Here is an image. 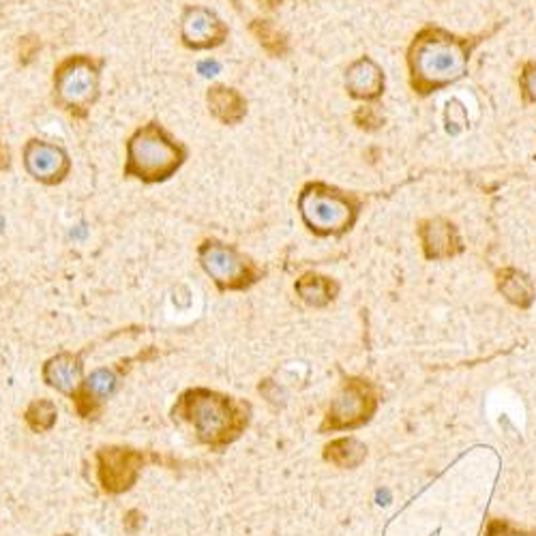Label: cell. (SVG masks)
<instances>
[{"instance_id":"cell-18","label":"cell","mask_w":536,"mask_h":536,"mask_svg":"<svg viewBox=\"0 0 536 536\" xmlns=\"http://www.w3.org/2000/svg\"><path fill=\"white\" fill-rule=\"evenodd\" d=\"M498 288L506 296V301L517 307H530L534 299L532 281L524 273L513 271V268L498 275Z\"/></svg>"},{"instance_id":"cell-15","label":"cell","mask_w":536,"mask_h":536,"mask_svg":"<svg viewBox=\"0 0 536 536\" xmlns=\"http://www.w3.org/2000/svg\"><path fill=\"white\" fill-rule=\"evenodd\" d=\"M421 238L427 258H449L455 251H459V238L451 223L442 219H434L423 223Z\"/></svg>"},{"instance_id":"cell-1","label":"cell","mask_w":536,"mask_h":536,"mask_svg":"<svg viewBox=\"0 0 536 536\" xmlns=\"http://www.w3.org/2000/svg\"><path fill=\"white\" fill-rule=\"evenodd\" d=\"M174 421L187 423L196 438L211 449H223L245 434L251 406L243 399L211 389H189L178 397L172 410Z\"/></svg>"},{"instance_id":"cell-2","label":"cell","mask_w":536,"mask_h":536,"mask_svg":"<svg viewBox=\"0 0 536 536\" xmlns=\"http://www.w3.org/2000/svg\"><path fill=\"white\" fill-rule=\"evenodd\" d=\"M414 86L429 91L464 76L468 48L464 41L440 31H427L414 41L410 52Z\"/></svg>"},{"instance_id":"cell-13","label":"cell","mask_w":536,"mask_h":536,"mask_svg":"<svg viewBox=\"0 0 536 536\" xmlns=\"http://www.w3.org/2000/svg\"><path fill=\"white\" fill-rule=\"evenodd\" d=\"M346 86L356 99H376L384 88V76L374 61L361 58L348 69Z\"/></svg>"},{"instance_id":"cell-11","label":"cell","mask_w":536,"mask_h":536,"mask_svg":"<svg viewBox=\"0 0 536 536\" xmlns=\"http://www.w3.org/2000/svg\"><path fill=\"white\" fill-rule=\"evenodd\" d=\"M43 380H46L50 389H56L58 393L73 397L84 382L82 359L78 354L71 352L52 356V359L43 365Z\"/></svg>"},{"instance_id":"cell-8","label":"cell","mask_w":536,"mask_h":536,"mask_svg":"<svg viewBox=\"0 0 536 536\" xmlns=\"http://www.w3.org/2000/svg\"><path fill=\"white\" fill-rule=\"evenodd\" d=\"M144 455L129 446H101L97 451V479L106 494H125L136 485Z\"/></svg>"},{"instance_id":"cell-21","label":"cell","mask_w":536,"mask_h":536,"mask_svg":"<svg viewBox=\"0 0 536 536\" xmlns=\"http://www.w3.org/2000/svg\"><path fill=\"white\" fill-rule=\"evenodd\" d=\"M521 84H524V91L530 101H536V65H528L524 69V76H521Z\"/></svg>"},{"instance_id":"cell-4","label":"cell","mask_w":536,"mask_h":536,"mask_svg":"<svg viewBox=\"0 0 536 536\" xmlns=\"http://www.w3.org/2000/svg\"><path fill=\"white\" fill-rule=\"evenodd\" d=\"M299 208L305 226L316 234H341L356 221V204L344 193L326 185H309L301 193Z\"/></svg>"},{"instance_id":"cell-12","label":"cell","mask_w":536,"mask_h":536,"mask_svg":"<svg viewBox=\"0 0 536 536\" xmlns=\"http://www.w3.org/2000/svg\"><path fill=\"white\" fill-rule=\"evenodd\" d=\"M116 391V376L110 369H97L88 376L78 393L73 395V404H76L82 419H95L101 404Z\"/></svg>"},{"instance_id":"cell-3","label":"cell","mask_w":536,"mask_h":536,"mask_svg":"<svg viewBox=\"0 0 536 536\" xmlns=\"http://www.w3.org/2000/svg\"><path fill=\"white\" fill-rule=\"evenodd\" d=\"M185 157V146L172 140L161 125L151 123L138 129L127 142L125 176L140 178L144 183L168 181L183 166Z\"/></svg>"},{"instance_id":"cell-10","label":"cell","mask_w":536,"mask_h":536,"mask_svg":"<svg viewBox=\"0 0 536 536\" xmlns=\"http://www.w3.org/2000/svg\"><path fill=\"white\" fill-rule=\"evenodd\" d=\"M181 35L187 48L211 50L226 41L228 28L213 11H208L204 7H193V9H187L185 13Z\"/></svg>"},{"instance_id":"cell-22","label":"cell","mask_w":536,"mask_h":536,"mask_svg":"<svg viewBox=\"0 0 536 536\" xmlns=\"http://www.w3.org/2000/svg\"><path fill=\"white\" fill-rule=\"evenodd\" d=\"M217 69H219V65L217 63H211V61H206V63L200 65V71H204L202 76H215Z\"/></svg>"},{"instance_id":"cell-6","label":"cell","mask_w":536,"mask_h":536,"mask_svg":"<svg viewBox=\"0 0 536 536\" xmlns=\"http://www.w3.org/2000/svg\"><path fill=\"white\" fill-rule=\"evenodd\" d=\"M56 101L69 112L84 114L99 97V65L88 56H71L54 76Z\"/></svg>"},{"instance_id":"cell-20","label":"cell","mask_w":536,"mask_h":536,"mask_svg":"<svg viewBox=\"0 0 536 536\" xmlns=\"http://www.w3.org/2000/svg\"><path fill=\"white\" fill-rule=\"evenodd\" d=\"M487 536H536L524 530H517L511 524H506L502 519H491L487 526Z\"/></svg>"},{"instance_id":"cell-16","label":"cell","mask_w":536,"mask_h":536,"mask_svg":"<svg viewBox=\"0 0 536 536\" xmlns=\"http://www.w3.org/2000/svg\"><path fill=\"white\" fill-rule=\"evenodd\" d=\"M324 459L335 468H359L367 459V446L356 438H337L324 446Z\"/></svg>"},{"instance_id":"cell-24","label":"cell","mask_w":536,"mask_h":536,"mask_svg":"<svg viewBox=\"0 0 536 536\" xmlns=\"http://www.w3.org/2000/svg\"><path fill=\"white\" fill-rule=\"evenodd\" d=\"M61 536H73V534H61Z\"/></svg>"},{"instance_id":"cell-7","label":"cell","mask_w":536,"mask_h":536,"mask_svg":"<svg viewBox=\"0 0 536 536\" xmlns=\"http://www.w3.org/2000/svg\"><path fill=\"white\" fill-rule=\"evenodd\" d=\"M200 264L219 290H247L260 279L256 264L234 247L217 241H206L200 247Z\"/></svg>"},{"instance_id":"cell-17","label":"cell","mask_w":536,"mask_h":536,"mask_svg":"<svg viewBox=\"0 0 536 536\" xmlns=\"http://www.w3.org/2000/svg\"><path fill=\"white\" fill-rule=\"evenodd\" d=\"M296 294L309 307H326L337 296V284L322 275H305L296 281Z\"/></svg>"},{"instance_id":"cell-19","label":"cell","mask_w":536,"mask_h":536,"mask_svg":"<svg viewBox=\"0 0 536 536\" xmlns=\"http://www.w3.org/2000/svg\"><path fill=\"white\" fill-rule=\"evenodd\" d=\"M56 404L50 399H35L31 406L24 412V421L37 434H43V431H50L56 425Z\"/></svg>"},{"instance_id":"cell-5","label":"cell","mask_w":536,"mask_h":536,"mask_svg":"<svg viewBox=\"0 0 536 536\" xmlns=\"http://www.w3.org/2000/svg\"><path fill=\"white\" fill-rule=\"evenodd\" d=\"M378 410L376 389L363 378H346L339 393L326 410L320 425L322 434L326 431H346L365 425Z\"/></svg>"},{"instance_id":"cell-23","label":"cell","mask_w":536,"mask_h":536,"mask_svg":"<svg viewBox=\"0 0 536 536\" xmlns=\"http://www.w3.org/2000/svg\"><path fill=\"white\" fill-rule=\"evenodd\" d=\"M3 230H5V217H3V213H0V232Z\"/></svg>"},{"instance_id":"cell-14","label":"cell","mask_w":536,"mask_h":536,"mask_svg":"<svg viewBox=\"0 0 536 536\" xmlns=\"http://www.w3.org/2000/svg\"><path fill=\"white\" fill-rule=\"evenodd\" d=\"M208 110L223 125L241 123L247 112L245 97L228 86H213L208 91Z\"/></svg>"},{"instance_id":"cell-9","label":"cell","mask_w":536,"mask_h":536,"mask_svg":"<svg viewBox=\"0 0 536 536\" xmlns=\"http://www.w3.org/2000/svg\"><path fill=\"white\" fill-rule=\"evenodd\" d=\"M24 163H26L28 174H31L35 181L46 183V185L61 183L71 168L69 157L63 148H58L43 140H31L26 144Z\"/></svg>"}]
</instances>
